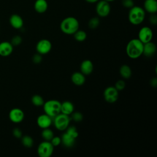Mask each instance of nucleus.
Here are the masks:
<instances>
[{"label": "nucleus", "mask_w": 157, "mask_h": 157, "mask_svg": "<svg viewBox=\"0 0 157 157\" xmlns=\"http://www.w3.org/2000/svg\"><path fill=\"white\" fill-rule=\"evenodd\" d=\"M83 118V116L82 113L80 112H73L71 114V119L74 120L75 122H80L81 121H82Z\"/></svg>", "instance_id": "c85d7f7f"}, {"label": "nucleus", "mask_w": 157, "mask_h": 157, "mask_svg": "<svg viewBox=\"0 0 157 157\" xmlns=\"http://www.w3.org/2000/svg\"><path fill=\"white\" fill-rule=\"evenodd\" d=\"M153 36L152 29L148 26L142 27L138 33V39L143 44L151 41Z\"/></svg>", "instance_id": "1a4fd4ad"}, {"label": "nucleus", "mask_w": 157, "mask_h": 157, "mask_svg": "<svg viewBox=\"0 0 157 157\" xmlns=\"http://www.w3.org/2000/svg\"><path fill=\"white\" fill-rule=\"evenodd\" d=\"M61 144L67 148H71L72 147L75 143L76 139L74 138L69 134H68L66 132L63 133L61 137Z\"/></svg>", "instance_id": "aec40b11"}, {"label": "nucleus", "mask_w": 157, "mask_h": 157, "mask_svg": "<svg viewBox=\"0 0 157 157\" xmlns=\"http://www.w3.org/2000/svg\"><path fill=\"white\" fill-rule=\"evenodd\" d=\"M111 7L109 2L101 0L96 2V12L99 17H106L110 13Z\"/></svg>", "instance_id": "0eeeda50"}, {"label": "nucleus", "mask_w": 157, "mask_h": 157, "mask_svg": "<svg viewBox=\"0 0 157 157\" xmlns=\"http://www.w3.org/2000/svg\"><path fill=\"white\" fill-rule=\"evenodd\" d=\"M104 1H107V2H110L114 1H115V0H104Z\"/></svg>", "instance_id": "58836bf2"}, {"label": "nucleus", "mask_w": 157, "mask_h": 157, "mask_svg": "<svg viewBox=\"0 0 157 157\" xmlns=\"http://www.w3.org/2000/svg\"><path fill=\"white\" fill-rule=\"evenodd\" d=\"M144 44L138 39H132L129 41L126 47V53L131 59H137L143 53Z\"/></svg>", "instance_id": "f257e3e1"}, {"label": "nucleus", "mask_w": 157, "mask_h": 157, "mask_svg": "<svg viewBox=\"0 0 157 157\" xmlns=\"http://www.w3.org/2000/svg\"><path fill=\"white\" fill-rule=\"evenodd\" d=\"M36 123L41 129L50 128L53 123V118L46 113L41 114L37 117Z\"/></svg>", "instance_id": "f8f14e48"}, {"label": "nucleus", "mask_w": 157, "mask_h": 157, "mask_svg": "<svg viewBox=\"0 0 157 157\" xmlns=\"http://www.w3.org/2000/svg\"><path fill=\"white\" fill-rule=\"evenodd\" d=\"M73 35L74 39L77 42H83L84 40H85L87 37L86 32L83 30H80L79 29L77 31H75Z\"/></svg>", "instance_id": "b1692460"}, {"label": "nucleus", "mask_w": 157, "mask_h": 157, "mask_svg": "<svg viewBox=\"0 0 157 157\" xmlns=\"http://www.w3.org/2000/svg\"><path fill=\"white\" fill-rule=\"evenodd\" d=\"M9 23L11 26L15 29H21L23 26V20L18 14H13L10 17Z\"/></svg>", "instance_id": "dca6fc26"}, {"label": "nucleus", "mask_w": 157, "mask_h": 157, "mask_svg": "<svg viewBox=\"0 0 157 157\" xmlns=\"http://www.w3.org/2000/svg\"><path fill=\"white\" fill-rule=\"evenodd\" d=\"M86 2L90 3V4H93V3H96L99 0H85Z\"/></svg>", "instance_id": "4c0bfd02"}, {"label": "nucleus", "mask_w": 157, "mask_h": 157, "mask_svg": "<svg viewBox=\"0 0 157 157\" xmlns=\"http://www.w3.org/2000/svg\"><path fill=\"white\" fill-rule=\"evenodd\" d=\"M145 11L140 6H134L129 9L128 12L129 21L133 25H139L141 24L145 19Z\"/></svg>", "instance_id": "7ed1b4c3"}, {"label": "nucleus", "mask_w": 157, "mask_h": 157, "mask_svg": "<svg viewBox=\"0 0 157 157\" xmlns=\"http://www.w3.org/2000/svg\"><path fill=\"white\" fill-rule=\"evenodd\" d=\"M50 142L53 145V147H57L61 144V139L60 137L54 136Z\"/></svg>", "instance_id": "473e14b6"}, {"label": "nucleus", "mask_w": 157, "mask_h": 157, "mask_svg": "<svg viewBox=\"0 0 157 157\" xmlns=\"http://www.w3.org/2000/svg\"><path fill=\"white\" fill-rule=\"evenodd\" d=\"M9 118L12 122L20 123L24 120L25 113L20 108H13L9 113Z\"/></svg>", "instance_id": "9b49d317"}, {"label": "nucleus", "mask_w": 157, "mask_h": 157, "mask_svg": "<svg viewBox=\"0 0 157 157\" xmlns=\"http://www.w3.org/2000/svg\"><path fill=\"white\" fill-rule=\"evenodd\" d=\"M74 110V105L72 102L69 101H66L61 102V113L70 115Z\"/></svg>", "instance_id": "412c9836"}, {"label": "nucleus", "mask_w": 157, "mask_h": 157, "mask_svg": "<svg viewBox=\"0 0 157 157\" xmlns=\"http://www.w3.org/2000/svg\"><path fill=\"white\" fill-rule=\"evenodd\" d=\"M99 24H100V20H99V18L97 17H94L90 18L88 23V27L91 29H94L97 28L99 26Z\"/></svg>", "instance_id": "bb28decb"}, {"label": "nucleus", "mask_w": 157, "mask_h": 157, "mask_svg": "<svg viewBox=\"0 0 157 157\" xmlns=\"http://www.w3.org/2000/svg\"><path fill=\"white\" fill-rule=\"evenodd\" d=\"M54 151V147L50 141L44 140L40 142L37 148L39 157H50Z\"/></svg>", "instance_id": "423d86ee"}, {"label": "nucleus", "mask_w": 157, "mask_h": 157, "mask_svg": "<svg viewBox=\"0 0 157 157\" xmlns=\"http://www.w3.org/2000/svg\"><path fill=\"white\" fill-rule=\"evenodd\" d=\"M125 82L123 80H118V81L116 82L115 84V88L119 91L124 90L125 88Z\"/></svg>", "instance_id": "7c9ffc66"}, {"label": "nucleus", "mask_w": 157, "mask_h": 157, "mask_svg": "<svg viewBox=\"0 0 157 157\" xmlns=\"http://www.w3.org/2000/svg\"><path fill=\"white\" fill-rule=\"evenodd\" d=\"M13 50V46L10 42L4 41L0 43V56H8L12 54Z\"/></svg>", "instance_id": "4468645a"}, {"label": "nucleus", "mask_w": 157, "mask_h": 157, "mask_svg": "<svg viewBox=\"0 0 157 157\" xmlns=\"http://www.w3.org/2000/svg\"><path fill=\"white\" fill-rule=\"evenodd\" d=\"M149 22L152 25H156L157 24V16L156 13L150 14L149 17Z\"/></svg>", "instance_id": "c9c22d12"}, {"label": "nucleus", "mask_w": 157, "mask_h": 157, "mask_svg": "<svg viewBox=\"0 0 157 157\" xmlns=\"http://www.w3.org/2000/svg\"><path fill=\"white\" fill-rule=\"evenodd\" d=\"M52 48L51 42L46 39H42L39 40L36 44V49L38 53L41 55L48 53Z\"/></svg>", "instance_id": "9d476101"}, {"label": "nucleus", "mask_w": 157, "mask_h": 157, "mask_svg": "<svg viewBox=\"0 0 157 157\" xmlns=\"http://www.w3.org/2000/svg\"><path fill=\"white\" fill-rule=\"evenodd\" d=\"M104 98L105 101L110 104L115 102L118 99V91L115 86H110L107 87L104 91Z\"/></svg>", "instance_id": "6e6552de"}, {"label": "nucleus", "mask_w": 157, "mask_h": 157, "mask_svg": "<svg viewBox=\"0 0 157 157\" xmlns=\"http://www.w3.org/2000/svg\"><path fill=\"white\" fill-rule=\"evenodd\" d=\"M120 74L122 78L128 79L132 75V70L128 65L123 64L120 68Z\"/></svg>", "instance_id": "4be33fe9"}, {"label": "nucleus", "mask_w": 157, "mask_h": 157, "mask_svg": "<svg viewBox=\"0 0 157 157\" xmlns=\"http://www.w3.org/2000/svg\"><path fill=\"white\" fill-rule=\"evenodd\" d=\"M80 72L85 75H90L94 69V66L93 62L90 59L83 60L80 66Z\"/></svg>", "instance_id": "ddd939ff"}, {"label": "nucleus", "mask_w": 157, "mask_h": 157, "mask_svg": "<svg viewBox=\"0 0 157 157\" xmlns=\"http://www.w3.org/2000/svg\"><path fill=\"white\" fill-rule=\"evenodd\" d=\"M41 136L44 140L50 141L51 139L54 136V133L51 129H50L49 128H47L42 129V131L41 132Z\"/></svg>", "instance_id": "5701e85b"}, {"label": "nucleus", "mask_w": 157, "mask_h": 157, "mask_svg": "<svg viewBox=\"0 0 157 157\" xmlns=\"http://www.w3.org/2000/svg\"><path fill=\"white\" fill-rule=\"evenodd\" d=\"M21 144L23 145L26 148H31L33 146L34 144V140L30 136L25 135L21 137Z\"/></svg>", "instance_id": "393cba45"}, {"label": "nucleus", "mask_w": 157, "mask_h": 157, "mask_svg": "<svg viewBox=\"0 0 157 157\" xmlns=\"http://www.w3.org/2000/svg\"><path fill=\"white\" fill-rule=\"evenodd\" d=\"M66 132L75 139H77L78 136V132L77 131L76 128L74 126H69L66 129Z\"/></svg>", "instance_id": "cd10ccee"}, {"label": "nucleus", "mask_w": 157, "mask_h": 157, "mask_svg": "<svg viewBox=\"0 0 157 157\" xmlns=\"http://www.w3.org/2000/svg\"><path fill=\"white\" fill-rule=\"evenodd\" d=\"M143 9L145 12L150 14L156 13L157 12L156 0H145Z\"/></svg>", "instance_id": "f3484780"}, {"label": "nucleus", "mask_w": 157, "mask_h": 157, "mask_svg": "<svg viewBox=\"0 0 157 157\" xmlns=\"http://www.w3.org/2000/svg\"><path fill=\"white\" fill-rule=\"evenodd\" d=\"M156 45L151 41L144 44L142 55H144L146 57H151L156 53Z\"/></svg>", "instance_id": "2eb2a0df"}, {"label": "nucleus", "mask_w": 157, "mask_h": 157, "mask_svg": "<svg viewBox=\"0 0 157 157\" xmlns=\"http://www.w3.org/2000/svg\"><path fill=\"white\" fill-rule=\"evenodd\" d=\"M43 109L47 115L53 118L61 113V102L56 99H50L44 102Z\"/></svg>", "instance_id": "20e7f679"}, {"label": "nucleus", "mask_w": 157, "mask_h": 157, "mask_svg": "<svg viewBox=\"0 0 157 157\" xmlns=\"http://www.w3.org/2000/svg\"><path fill=\"white\" fill-rule=\"evenodd\" d=\"M12 134L13 136L17 139H21V137L23 136L22 135V131L20 129L18 128H15L12 131Z\"/></svg>", "instance_id": "f704fd0d"}, {"label": "nucleus", "mask_w": 157, "mask_h": 157, "mask_svg": "<svg viewBox=\"0 0 157 157\" xmlns=\"http://www.w3.org/2000/svg\"><path fill=\"white\" fill-rule=\"evenodd\" d=\"M34 9L38 13H45L48 9L47 0H36L34 4Z\"/></svg>", "instance_id": "6ab92c4d"}, {"label": "nucleus", "mask_w": 157, "mask_h": 157, "mask_svg": "<svg viewBox=\"0 0 157 157\" xmlns=\"http://www.w3.org/2000/svg\"><path fill=\"white\" fill-rule=\"evenodd\" d=\"M42 60V55L39 53H36L35 55H34L33 56V58H32V61L34 63V64H39L41 63Z\"/></svg>", "instance_id": "72a5a7b5"}, {"label": "nucleus", "mask_w": 157, "mask_h": 157, "mask_svg": "<svg viewBox=\"0 0 157 157\" xmlns=\"http://www.w3.org/2000/svg\"><path fill=\"white\" fill-rule=\"evenodd\" d=\"M122 6L126 9H131L134 6L133 0H121Z\"/></svg>", "instance_id": "2f4dec72"}, {"label": "nucleus", "mask_w": 157, "mask_h": 157, "mask_svg": "<svg viewBox=\"0 0 157 157\" xmlns=\"http://www.w3.org/2000/svg\"><path fill=\"white\" fill-rule=\"evenodd\" d=\"M21 42H22V38L21 37V36H15L12 38L11 41L10 42L12 44L13 46H18L21 44Z\"/></svg>", "instance_id": "c756f323"}, {"label": "nucleus", "mask_w": 157, "mask_h": 157, "mask_svg": "<svg viewBox=\"0 0 157 157\" xmlns=\"http://www.w3.org/2000/svg\"><path fill=\"white\" fill-rule=\"evenodd\" d=\"M72 82L77 86H82L85 82V75L81 72H75L71 75Z\"/></svg>", "instance_id": "a211bd4d"}, {"label": "nucleus", "mask_w": 157, "mask_h": 157, "mask_svg": "<svg viewBox=\"0 0 157 157\" xmlns=\"http://www.w3.org/2000/svg\"><path fill=\"white\" fill-rule=\"evenodd\" d=\"M44 98L39 94H34L31 98V102L32 104L36 106V107H40L42 106L44 103Z\"/></svg>", "instance_id": "a878e982"}, {"label": "nucleus", "mask_w": 157, "mask_h": 157, "mask_svg": "<svg viewBox=\"0 0 157 157\" xmlns=\"http://www.w3.org/2000/svg\"><path fill=\"white\" fill-rule=\"evenodd\" d=\"M150 85L153 87H156L157 86V79L156 77H154L151 79Z\"/></svg>", "instance_id": "e433bc0d"}, {"label": "nucleus", "mask_w": 157, "mask_h": 157, "mask_svg": "<svg viewBox=\"0 0 157 157\" xmlns=\"http://www.w3.org/2000/svg\"><path fill=\"white\" fill-rule=\"evenodd\" d=\"M71 119L69 115L59 113L53 118V123L58 131H64L69 126Z\"/></svg>", "instance_id": "39448f33"}, {"label": "nucleus", "mask_w": 157, "mask_h": 157, "mask_svg": "<svg viewBox=\"0 0 157 157\" xmlns=\"http://www.w3.org/2000/svg\"><path fill=\"white\" fill-rule=\"evenodd\" d=\"M79 29V22L74 17H67L64 18L60 23L61 31L68 35H72Z\"/></svg>", "instance_id": "f03ea898"}]
</instances>
